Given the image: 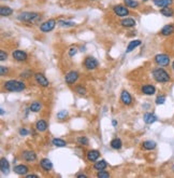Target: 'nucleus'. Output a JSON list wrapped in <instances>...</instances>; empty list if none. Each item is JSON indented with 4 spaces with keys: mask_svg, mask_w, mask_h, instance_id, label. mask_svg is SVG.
I'll use <instances>...</instances> for the list:
<instances>
[{
    "mask_svg": "<svg viewBox=\"0 0 174 178\" xmlns=\"http://www.w3.org/2000/svg\"><path fill=\"white\" fill-rule=\"evenodd\" d=\"M40 165L41 167H42L44 171H46V172H49L53 167L52 162H51V160H49V159H42V160L40 161Z\"/></svg>",
    "mask_w": 174,
    "mask_h": 178,
    "instance_id": "obj_16",
    "label": "nucleus"
},
{
    "mask_svg": "<svg viewBox=\"0 0 174 178\" xmlns=\"http://www.w3.org/2000/svg\"><path fill=\"white\" fill-rule=\"evenodd\" d=\"M78 73H76V71H74V70L69 71V73L66 75V77H65V81H66V83L69 85L75 83V82L78 81Z\"/></svg>",
    "mask_w": 174,
    "mask_h": 178,
    "instance_id": "obj_6",
    "label": "nucleus"
},
{
    "mask_svg": "<svg viewBox=\"0 0 174 178\" xmlns=\"http://www.w3.org/2000/svg\"><path fill=\"white\" fill-rule=\"evenodd\" d=\"M91 1H95V0H91Z\"/></svg>",
    "mask_w": 174,
    "mask_h": 178,
    "instance_id": "obj_46",
    "label": "nucleus"
},
{
    "mask_svg": "<svg viewBox=\"0 0 174 178\" xmlns=\"http://www.w3.org/2000/svg\"><path fill=\"white\" fill-rule=\"evenodd\" d=\"M67 117H68V111L67 110H60L57 114V119L59 120V121H64V120H66V118Z\"/></svg>",
    "mask_w": 174,
    "mask_h": 178,
    "instance_id": "obj_33",
    "label": "nucleus"
},
{
    "mask_svg": "<svg viewBox=\"0 0 174 178\" xmlns=\"http://www.w3.org/2000/svg\"><path fill=\"white\" fill-rule=\"evenodd\" d=\"M160 13H161L162 15H165V16H167V18H171V16H173V15H174L173 9H171L170 7H165V8H161V10H160Z\"/></svg>",
    "mask_w": 174,
    "mask_h": 178,
    "instance_id": "obj_27",
    "label": "nucleus"
},
{
    "mask_svg": "<svg viewBox=\"0 0 174 178\" xmlns=\"http://www.w3.org/2000/svg\"><path fill=\"white\" fill-rule=\"evenodd\" d=\"M26 178H39V176L35 175V174H30V175H26Z\"/></svg>",
    "mask_w": 174,
    "mask_h": 178,
    "instance_id": "obj_42",
    "label": "nucleus"
},
{
    "mask_svg": "<svg viewBox=\"0 0 174 178\" xmlns=\"http://www.w3.org/2000/svg\"><path fill=\"white\" fill-rule=\"evenodd\" d=\"M41 104L39 102H33L30 105V107H29V109H30V111H32V112H39V111L41 110Z\"/></svg>",
    "mask_w": 174,
    "mask_h": 178,
    "instance_id": "obj_30",
    "label": "nucleus"
},
{
    "mask_svg": "<svg viewBox=\"0 0 174 178\" xmlns=\"http://www.w3.org/2000/svg\"><path fill=\"white\" fill-rule=\"evenodd\" d=\"M124 2H125L126 7H129V8H138L139 7V2L138 1H134V0H124Z\"/></svg>",
    "mask_w": 174,
    "mask_h": 178,
    "instance_id": "obj_32",
    "label": "nucleus"
},
{
    "mask_svg": "<svg viewBox=\"0 0 174 178\" xmlns=\"http://www.w3.org/2000/svg\"><path fill=\"white\" fill-rule=\"evenodd\" d=\"M155 62L159 66H168L170 64V57L165 54H158L155 56Z\"/></svg>",
    "mask_w": 174,
    "mask_h": 178,
    "instance_id": "obj_7",
    "label": "nucleus"
},
{
    "mask_svg": "<svg viewBox=\"0 0 174 178\" xmlns=\"http://www.w3.org/2000/svg\"><path fill=\"white\" fill-rule=\"evenodd\" d=\"M52 144L55 147H66L67 146V143H66L65 140L60 139V138H54V139L52 140Z\"/></svg>",
    "mask_w": 174,
    "mask_h": 178,
    "instance_id": "obj_29",
    "label": "nucleus"
},
{
    "mask_svg": "<svg viewBox=\"0 0 174 178\" xmlns=\"http://www.w3.org/2000/svg\"><path fill=\"white\" fill-rule=\"evenodd\" d=\"M113 11H114V13L117 15V16H120V18L127 16V15L129 14V11H128L127 8H126V7H124V6H120V4L114 7Z\"/></svg>",
    "mask_w": 174,
    "mask_h": 178,
    "instance_id": "obj_9",
    "label": "nucleus"
},
{
    "mask_svg": "<svg viewBox=\"0 0 174 178\" xmlns=\"http://www.w3.org/2000/svg\"><path fill=\"white\" fill-rule=\"evenodd\" d=\"M0 169H1L2 174H8V173H9L10 164L7 159H4V158L1 159V162H0Z\"/></svg>",
    "mask_w": 174,
    "mask_h": 178,
    "instance_id": "obj_17",
    "label": "nucleus"
},
{
    "mask_svg": "<svg viewBox=\"0 0 174 178\" xmlns=\"http://www.w3.org/2000/svg\"><path fill=\"white\" fill-rule=\"evenodd\" d=\"M76 52H78L76 48H71V49L69 50V55L70 56H74L76 54Z\"/></svg>",
    "mask_w": 174,
    "mask_h": 178,
    "instance_id": "obj_41",
    "label": "nucleus"
},
{
    "mask_svg": "<svg viewBox=\"0 0 174 178\" xmlns=\"http://www.w3.org/2000/svg\"><path fill=\"white\" fill-rule=\"evenodd\" d=\"M29 134V131L28 130H26V129H20V135H22V136H27V135Z\"/></svg>",
    "mask_w": 174,
    "mask_h": 178,
    "instance_id": "obj_40",
    "label": "nucleus"
},
{
    "mask_svg": "<svg viewBox=\"0 0 174 178\" xmlns=\"http://www.w3.org/2000/svg\"><path fill=\"white\" fill-rule=\"evenodd\" d=\"M165 102V96H163V95H160V96H158L156 98V104H157V105H162Z\"/></svg>",
    "mask_w": 174,
    "mask_h": 178,
    "instance_id": "obj_37",
    "label": "nucleus"
},
{
    "mask_svg": "<svg viewBox=\"0 0 174 178\" xmlns=\"http://www.w3.org/2000/svg\"><path fill=\"white\" fill-rule=\"evenodd\" d=\"M22 157H23L24 160L28 161V162H33V161L37 160V155L33 151H24Z\"/></svg>",
    "mask_w": 174,
    "mask_h": 178,
    "instance_id": "obj_13",
    "label": "nucleus"
},
{
    "mask_svg": "<svg viewBox=\"0 0 174 178\" xmlns=\"http://www.w3.org/2000/svg\"><path fill=\"white\" fill-rule=\"evenodd\" d=\"M172 67H173V69H174V62H173V64H172Z\"/></svg>",
    "mask_w": 174,
    "mask_h": 178,
    "instance_id": "obj_45",
    "label": "nucleus"
},
{
    "mask_svg": "<svg viewBox=\"0 0 174 178\" xmlns=\"http://www.w3.org/2000/svg\"><path fill=\"white\" fill-rule=\"evenodd\" d=\"M78 145H82V146H87L88 145V139L85 136H81V137L78 138Z\"/></svg>",
    "mask_w": 174,
    "mask_h": 178,
    "instance_id": "obj_34",
    "label": "nucleus"
},
{
    "mask_svg": "<svg viewBox=\"0 0 174 178\" xmlns=\"http://www.w3.org/2000/svg\"><path fill=\"white\" fill-rule=\"evenodd\" d=\"M57 24L61 27H72L75 25L74 22H68V21H62V20H58Z\"/></svg>",
    "mask_w": 174,
    "mask_h": 178,
    "instance_id": "obj_31",
    "label": "nucleus"
},
{
    "mask_svg": "<svg viewBox=\"0 0 174 178\" xmlns=\"http://www.w3.org/2000/svg\"><path fill=\"white\" fill-rule=\"evenodd\" d=\"M35 80L39 85L43 86V88H46V86H49V81L45 78L44 75H42V73H36Z\"/></svg>",
    "mask_w": 174,
    "mask_h": 178,
    "instance_id": "obj_8",
    "label": "nucleus"
},
{
    "mask_svg": "<svg viewBox=\"0 0 174 178\" xmlns=\"http://www.w3.org/2000/svg\"><path fill=\"white\" fill-rule=\"evenodd\" d=\"M87 160L90 161V162H95L99 159L100 157V152L98 150H89V151L87 152Z\"/></svg>",
    "mask_w": 174,
    "mask_h": 178,
    "instance_id": "obj_14",
    "label": "nucleus"
},
{
    "mask_svg": "<svg viewBox=\"0 0 174 178\" xmlns=\"http://www.w3.org/2000/svg\"><path fill=\"white\" fill-rule=\"evenodd\" d=\"M36 129L38 130L39 132H44L46 131L47 129V123L44 120H39L38 122L36 123Z\"/></svg>",
    "mask_w": 174,
    "mask_h": 178,
    "instance_id": "obj_25",
    "label": "nucleus"
},
{
    "mask_svg": "<svg viewBox=\"0 0 174 178\" xmlns=\"http://www.w3.org/2000/svg\"><path fill=\"white\" fill-rule=\"evenodd\" d=\"M141 44V40H133V41H130L129 44H128L127 50H126V52L127 53H130L131 51H133L136 48H138Z\"/></svg>",
    "mask_w": 174,
    "mask_h": 178,
    "instance_id": "obj_23",
    "label": "nucleus"
},
{
    "mask_svg": "<svg viewBox=\"0 0 174 178\" xmlns=\"http://www.w3.org/2000/svg\"><path fill=\"white\" fill-rule=\"evenodd\" d=\"M75 91H76V93H78L80 95H85V94H86V89L83 88V86H81V85L76 86Z\"/></svg>",
    "mask_w": 174,
    "mask_h": 178,
    "instance_id": "obj_36",
    "label": "nucleus"
},
{
    "mask_svg": "<svg viewBox=\"0 0 174 178\" xmlns=\"http://www.w3.org/2000/svg\"><path fill=\"white\" fill-rule=\"evenodd\" d=\"M120 24H122V26L126 27V28H130V27H134L136 26V21L133 20V18H125V20H123L122 22H120Z\"/></svg>",
    "mask_w": 174,
    "mask_h": 178,
    "instance_id": "obj_20",
    "label": "nucleus"
},
{
    "mask_svg": "<svg viewBox=\"0 0 174 178\" xmlns=\"http://www.w3.org/2000/svg\"><path fill=\"white\" fill-rule=\"evenodd\" d=\"M14 172L18 175H22V176H26L27 173L29 172V168L26 166V165H23V164H20V165H16L14 167Z\"/></svg>",
    "mask_w": 174,
    "mask_h": 178,
    "instance_id": "obj_15",
    "label": "nucleus"
},
{
    "mask_svg": "<svg viewBox=\"0 0 174 178\" xmlns=\"http://www.w3.org/2000/svg\"><path fill=\"white\" fill-rule=\"evenodd\" d=\"M112 124H113V126H116L117 125V122H116L115 120H113V121H112Z\"/></svg>",
    "mask_w": 174,
    "mask_h": 178,
    "instance_id": "obj_44",
    "label": "nucleus"
},
{
    "mask_svg": "<svg viewBox=\"0 0 174 178\" xmlns=\"http://www.w3.org/2000/svg\"><path fill=\"white\" fill-rule=\"evenodd\" d=\"M173 0H154L155 6L159 7V8H165V7L171 6Z\"/></svg>",
    "mask_w": 174,
    "mask_h": 178,
    "instance_id": "obj_21",
    "label": "nucleus"
},
{
    "mask_svg": "<svg viewBox=\"0 0 174 178\" xmlns=\"http://www.w3.org/2000/svg\"><path fill=\"white\" fill-rule=\"evenodd\" d=\"M173 171H174V166H173Z\"/></svg>",
    "mask_w": 174,
    "mask_h": 178,
    "instance_id": "obj_47",
    "label": "nucleus"
},
{
    "mask_svg": "<svg viewBox=\"0 0 174 178\" xmlns=\"http://www.w3.org/2000/svg\"><path fill=\"white\" fill-rule=\"evenodd\" d=\"M55 25H56L55 20H49L46 22H44L43 24H41L40 30L43 32H49L55 28Z\"/></svg>",
    "mask_w": 174,
    "mask_h": 178,
    "instance_id": "obj_5",
    "label": "nucleus"
},
{
    "mask_svg": "<svg viewBox=\"0 0 174 178\" xmlns=\"http://www.w3.org/2000/svg\"><path fill=\"white\" fill-rule=\"evenodd\" d=\"M107 166V163L105 160H100L98 162H95L94 164V168L97 169V171H102V169H105Z\"/></svg>",
    "mask_w": 174,
    "mask_h": 178,
    "instance_id": "obj_22",
    "label": "nucleus"
},
{
    "mask_svg": "<svg viewBox=\"0 0 174 178\" xmlns=\"http://www.w3.org/2000/svg\"><path fill=\"white\" fill-rule=\"evenodd\" d=\"M12 56H13V59L18 62H24L27 59V53L22 51V50H16V51H14V52L12 53Z\"/></svg>",
    "mask_w": 174,
    "mask_h": 178,
    "instance_id": "obj_10",
    "label": "nucleus"
},
{
    "mask_svg": "<svg viewBox=\"0 0 174 178\" xmlns=\"http://www.w3.org/2000/svg\"><path fill=\"white\" fill-rule=\"evenodd\" d=\"M120 99H122L123 104L126 106H129L132 103V97L127 91H123L122 94H120Z\"/></svg>",
    "mask_w": 174,
    "mask_h": 178,
    "instance_id": "obj_11",
    "label": "nucleus"
},
{
    "mask_svg": "<svg viewBox=\"0 0 174 178\" xmlns=\"http://www.w3.org/2000/svg\"><path fill=\"white\" fill-rule=\"evenodd\" d=\"M7 57H8V55H7V53L4 52V51H2V50H1V51H0V61H6L7 59Z\"/></svg>",
    "mask_w": 174,
    "mask_h": 178,
    "instance_id": "obj_39",
    "label": "nucleus"
},
{
    "mask_svg": "<svg viewBox=\"0 0 174 178\" xmlns=\"http://www.w3.org/2000/svg\"><path fill=\"white\" fill-rule=\"evenodd\" d=\"M97 177L98 178H109L110 177V174L102 169V171H99V173L97 174Z\"/></svg>",
    "mask_w": 174,
    "mask_h": 178,
    "instance_id": "obj_35",
    "label": "nucleus"
},
{
    "mask_svg": "<svg viewBox=\"0 0 174 178\" xmlns=\"http://www.w3.org/2000/svg\"><path fill=\"white\" fill-rule=\"evenodd\" d=\"M39 14L36 12H23L17 16V20L20 22H32L38 18Z\"/></svg>",
    "mask_w": 174,
    "mask_h": 178,
    "instance_id": "obj_3",
    "label": "nucleus"
},
{
    "mask_svg": "<svg viewBox=\"0 0 174 178\" xmlns=\"http://www.w3.org/2000/svg\"><path fill=\"white\" fill-rule=\"evenodd\" d=\"M3 88L9 92H23L26 89V85L23 81L18 80H9L3 83Z\"/></svg>",
    "mask_w": 174,
    "mask_h": 178,
    "instance_id": "obj_1",
    "label": "nucleus"
},
{
    "mask_svg": "<svg viewBox=\"0 0 174 178\" xmlns=\"http://www.w3.org/2000/svg\"><path fill=\"white\" fill-rule=\"evenodd\" d=\"M141 91H142V93L145 94V95H153V94L156 93V88L152 84H145L142 86Z\"/></svg>",
    "mask_w": 174,
    "mask_h": 178,
    "instance_id": "obj_12",
    "label": "nucleus"
},
{
    "mask_svg": "<svg viewBox=\"0 0 174 178\" xmlns=\"http://www.w3.org/2000/svg\"><path fill=\"white\" fill-rule=\"evenodd\" d=\"M174 32V26L173 25H165L162 27V29L160 31V34L162 36H170Z\"/></svg>",
    "mask_w": 174,
    "mask_h": 178,
    "instance_id": "obj_18",
    "label": "nucleus"
},
{
    "mask_svg": "<svg viewBox=\"0 0 174 178\" xmlns=\"http://www.w3.org/2000/svg\"><path fill=\"white\" fill-rule=\"evenodd\" d=\"M78 178H87V176L85 175V174H78Z\"/></svg>",
    "mask_w": 174,
    "mask_h": 178,
    "instance_id": "obj_43",
    "label": "nucleus"
},
{
    "mask_svg": "<svg viewBox=\"0 0 174 178\" xmlns=\"http://www.w3.org/2000/svg\"><path fill=\"white\" fill-rule=\"evenodd\" d=\"M143 119H144V122L146 123V124H152V123H154L155 121H157L156 116H155L154 114H149V112L145 114Z\"/></svg>",
    "mask_w": 174,
    "mask_h": 178,
    "instance_id": "obj_19",
    "label": "nucleus"
},
{
    "mask_svg": "<svg viewBox=\"0 0 174 178\" xmlns=\"http://www.w3.org/2000/svg\"><path fill=\"white\" fill-rule=\"evenodd\" d=\"M153 76H154V79L157 82H160V83H165V82L170 81V76L169 73L165 71L163 68H156V69L153 71Z\"/></svg>",
    "mask_w": 174,
    "mask_h": 178,
    "instance_id": "obj_2",
    "label": "nucleus"
},
{
    "mask_svg": "<svg viewBox=\"0 0 174 178\" xmlns=\"http://www.w3.org/2000/svg\"><path fill=\"white\" fill-rule=\"evenodd\" d=\"M12 13H13V10L11 8H9V7L2 6L0 8V14H1V16H10V15H12Z\"/></svg>",
    "mask_w": 174,
    "mask_h": 178,
    "instance_id": "obj_28",
    "label": "nucleus"
},
{
    "mask_svg": "<svg viewBox=\"0 0 174 178\" xmlns=\"http://www.w3.org/2000/svg\"><path fill=\"white\" fill-rule=\"evenodd\" d=\"M142 147L145 150H153V149L156 148V143L153 140H145V141H143Z\"/></svg>",
    "mask_w": 174,
    "mask_h": 178,
    "instance_id": "obj_24",
    "label": "nucleus"
},
{
    "mask_svg": "<svg viewBox=\"0 0 174 178\" xmlns=\"http://www.w3.org/2000/svg\"><path fill=\"white\" fill-rule=\"evenodd\" d=\"M84 66L88 70H94L98 67V61L93 56H87L84 61Z\"/></svg>",
    "mask_w": 174,
    "mask_h": 178,
    "instance_id": "obj_4",
    "label": "nucleus"
},
{
    "mask_svg": "<svg viewBox=\"0 0 174 178\" xmlns=\"http://www.w3.org/2000/svg\"><path fill=\"white\" fill-rule=\"evenodd\" d=\"M8 71H9V69L7 67H4V66H0V75L1 76H6L7 73H8Z\"/></svg>",
    "mask_w": 174,
    "mask_h": 178,
    "instance_id": "obj_38",
    "label": "nucleus"
},
{
    "mask_svg": "<svg viewBox=\"0 0 174 178\" xmlns=\"http://www.w3.org/2000/svg\"><path fill=\"white\" fill-rule=\"evenodd\" d=\"M111 147L113 149H115V150H118V149H120L123 147V141L119 138H114V139L111 140L110 143Z\"/></svg>",
    "mask_w": 174,
    "mask_h": 178,
    "instance_id": "obj_26",
    "label": "nucleus"
}]
</instances>
